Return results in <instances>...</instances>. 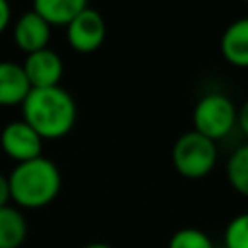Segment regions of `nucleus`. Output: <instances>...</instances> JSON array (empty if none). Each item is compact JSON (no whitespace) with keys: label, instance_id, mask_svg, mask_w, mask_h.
<instances>
[{"label":"nucleus","instance_id":"16","mask_svg":"<svg viewBox=\"0 0 248 248\" xmlns=\"http://www.w3.org/2000/svg\"><path fill=\"white\" fill-rule=\"evenodd\" d=\"M236 124H238L242 136L248 140V99L240 105V108H238V112H236Z\"/></svg>","mask_w":248,"mask_h":248},{"label":"nucleus","instance_id":"5","mask_svg":"<svg viewBox=\"0 0 248 248\" xmlns=\"http://www.w3.org/2000/svg\"><path fill=\"white\" fill-rule=\"evenodd\" d=\"M66 39L72 50L79 54H91L107 39V21L101 12L87 6L66 25Z\"/></svg>","mask_w":248,"mask_h":248},{"label":"nucleus","instance_id":"10","mask_svg":"<svg viewBox=\"0 0 248 248\" xmlns=\"http://www.w3.org/2000/svg\"><path fill=\"white\" fill-rule=\"evenodd\" d=\"M221 56L234 68H248V16L227 25L219 41Z\"/></svg>","mask_w":248,"mask_h":248},{"label":"nucleus","instance_id":"6","mask_svg":"<svg viewBox=\"0 0 248 248\" xmlns=\"http://www.w3.org/2000/svg\"><path fill=\"white\" fill-rule=\"evenodd\" d=\"M43 138L23 120L8 122L0 132L2 151L16 163H25L43 155Z\"/></svg>","mask_w":248,"mask_h":248},{"label":"nucleus","instance_id":"20","mask_svg":"<svg viewBox=\"0 0 248 248\" xmlns=\"http://www.w3.org/2000/svg\"><path fill=\"white\" fill-rule=\"evenodd\" d=\"M242 2H246V4H248V0H242Z\"/></svg>","mask_w":248,"mask_h":248},{"label":"nucleus","instance_id":"1","mask_svg":"<svg viewBox=\"0 0 248 248\" xmlns=\"http://www.w3.org/2000/svg\"><path fill=\"white\" fill-rule=\"evenodd\" d=\"M21 114L43 140H60L76 126L78 105L62 85L31 89L21 103Z\"/></svg>","mask_w":248,"mask_h":248},{"label":"nucleus","instance_id":"13","mask_svg":"<svg viewBox=\"0 0 248 248\" xmlns=\"http://www.w3.org/2000/svg\"><path fill=\"white\" fill-rule=\"evenodd\" d=\"M225 170L231 188L242 198H248V141L238 145L229 155Z\"/></svg>","mask_w":248,"mask_h":248},{"label":"nucleus","instance_id":"12","mask_svg":"<svg viewBox=\"0 0 248 248\" xmlns=\"http://www.w3.org/2000/svg\"><path fill=\"white\" fill-rule=\"evenodd\" d=\"M27 238V221L19 207H0V248H21Z\"/></svg>","mask_w":248,"mask_h":248},{"label":"nucleus","instance_id":"8","mask_svg":"<svg viewBox=\"0 0 248 248\" xmlns=\"http://www.w3.org/2000/svg\"><path fill=\"white\" fill-rule=\"evenodd\" d=\"M50 33H52V27L37 12L29 10L16 19L14 29H12V39H14V45L21 52L31 54V52H37L48 46Z\"/></svg>","mask_w":248,"mask_h":248},{"label":"nucleus","instance_id":"11","mask_svg":"<svg viewBox=\"0 0 248 248\" xmlns=\"http://www.w3.org/2000/svg\"><path fill=\"white\" fill-rule=\"evenodd\" d=\"M89 6V0H33L37 12L50 27H66L78 14Z\"/></svg>","mask_w":248,"mask_h":248},{"label":"nucleus","instance_id":"7","mask_svg":"<svg viewBox=\"0 0 248 248\" xmlns=\"http://www.w3.org/2000/svg\"><path fill=\"white\" fill-rule=\"evenodd\" d=\"M21 66L31 83V89L60 85L62 76H64V60L60 58V54L56 50H52L48 46L27 54Z\"/></svg>","mask_w":248,"mask_h":248},{"label":"nucleus","instance_id":"15","mask_svg":"<svg viewBox=\"0 0 248 248\" xmlns=\"http://www.w3.org/2000/svg\"><path fill=\"white\" fill-rule=\"evenodd\" d=\"M225 248H248V211L232 217L225 227Z\"/></svg>","mask_w":248,"mask_h":248},{"label":"nucleus","instance_id":"9","mask_svg":"<svg viewBox=\"0 0 248 248\" xmlns=\"http://www.w3.org/2000/svg\"><path fill=\"white\" fill-rule=\"evenodd\" d=\"M31 91L23 66L12 60H0V107H21Z\"/></svg>","mask_w":248,"mask_h":248},{"label":"nucleus","instance_id":"4","mask_svg":"<svg viewBox=\"0 0 248 248\" xmlns=\"http://www.w3.org/2000/svg\"><path fill=\"white\" fill-rule=\"evenodd\" d=\"M236 112L238 108L227 95L207 93L196 103L192 112V124L196 132L217 141L231 134L236 124Z\"/></svg>","mask_w":248,"mask_h":248},{"label":"nucleus","instance_id":"19","mask_svg":"<svg viewBox=\"0 0 248 248\" xmlns=\"http://www.w3.org/2000/svg\"><path fill=\"white\" fill-rule=\"evenodd\" d=\"M81 248H112V246L107 244V242H89V244H85Z\"/></svg>","mask_w":248,"mask_h":248},{"label":"nucleus","instance_id":"3","mask_svg":"<svg viewBox=\"0 0 248 248\" xmlns=\"http://www.w3.org/2000/svg\"><path fill=\"white\" fill-rule=\"evenodd\" d=\"M170 161L182 178L200 180L215 169L217 145L213 140L202 136L196 130H190L176 138L170 151Z\"/></svg>","mask_w":248,"mask_h":248},{"label":"nucleus","instance_id":"17","mask_svg":"<svg viewBox=\"0 0 248 248\" xmlns=\"http://www.w3.org/2000/svg\"><path fill=\"white\" fill-rule=\"evenodd\" d=\"M12 21V8L8 0H0V33H4L8 29Z\"/></svg>","mask_w":248,"mask_h":248},{"label":"nucleus","instance_id":"2","mask_svg":"<svg viewBox=\"0 0 248 248\" xmlns=\"http://www.w3.org/2000/svg\"><path fill=\"white\" fill-rule=\"evenodd\" d=\"M8 180L12 202L21 209H41L52 203L62 188L60 169L52 159L43 155L25 163H16Z\"/></svg>","mask_w":248,"mask_h":248},{"label":"nucleus","instance_id":"18","mask_svg":"<svg viewBox=\"0 0 248 248\" xmlns=\"http://www.w3.org/2000/svg\"><path fill=\"white\" fill-rule=\"evenodd\" d=\"M10 202H12L10 180H8V174H2V172H0V207H2V205H8Z\"/></svg>","mask_w":248,"mask_h":248},{"label":"nucleus","instance_id":"14","mask_svg":"<svg viewBox=\"0 0 248 248\" xmlns=\"http://www.w3.org/2000/svg\"><path fill=\"white\" fill-rule=\"evenodd\" d=\"M167 248H213V242L203 231L194 227H184L170 236Z\"/></svg>","mask_w":248,"mask_h":248}]
</instances>
